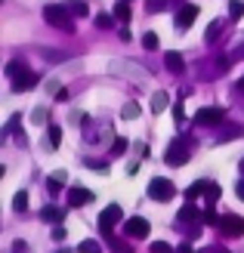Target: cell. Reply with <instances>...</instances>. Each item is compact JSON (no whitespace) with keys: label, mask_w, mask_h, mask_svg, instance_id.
I'll list each match as a JSON object with an SVG mask.
<instances>
[{"label":"cell","mask_w":244,"mask_h":253,"mask_svg":"<svg viewBox=\"0 0 244 253\" xmlns=\"http://www.w3.org/2000/svg\"><path fill=\"white\" fill-rule=\"evenodd\" d=\"M192 148H195V142H192L189 136H176L173 142L167 145V151H164V164L183 167V164H189V158H192Z\"/></svg>","instance_id":"cell-1"},{"label":"cell","mask_w":244,"mask_h":253,"mask_svg":"<svg viewBox=\"0 0 244 253\" xmlns=\"http://www.w3.org/2000/svg\"><path fill=\"white\" fill-rule=\"evenodd\" d=\"M44 22L53 25L59 31H74V16L68 6H59V3H47L44 6Z\"/></svg>","instance_id":"cell-2"},{"label":"cell","mask_w":244,"mask_h":253,"mask_svg":"<svg viewBox=\"0 0 244 253\" xmlns=\"http://www.w3.org/2000/svg\"><path fill=\"white\" fill-rule=\"evenodd\" d=\"M176 195V185L170 179H164V176H155V179L148 182V198L158 201V204H164V201H173Z\"/></svg>","instance_id":"cell-3"},{"label":"cell","mask_w":244,"mask_h":253,"mask_svg":"<svg viewBox=\"0 0 244 253\" xmlns=\"http://www.w3.org/2000/svg\"><path fill=\"white\" fill-rule=\"evenodd\" d=\"M216 229L226 238H244V219L235 216V213H223V219L216 222Z\"/></svg>","instance_id":"cell-4"},{"label":"cell","mask_w":244,"mask_h":253,"mask_svg":"<svg viewBox=\"0 0 244 253\" xmlns=\"http://www.w3.org/2000/svg\"><path fill=\"white\" fill-rule=\"evenodd\" d=\"M121 219H124V210H121L118 204H108L105 210L99 213V232L108 238V235H111V229H114V225H118Z\"/></svg>","instance_id":"cell-5"},{"label":"cell","mask_w":244,"mask_h":253,"mask_svg":"<svg viewBox=\"0 0 244 253\" xmlns=\"http://www.w3.org/2000/svg\"><path fill=\"white\" fill-rule=\"evenodd\" d=\"M195 121H198L201 126H223V124H226V108L207 105V108H201L198 115H195Z\"/></svg>","instance_id":"cell-6"},{"label":"cell","mask_w":244,"mask_h":253,"mask_svg":"<svg viewBox=\"0 0 244 253\" xmlns=\"http://www.w3.org/2000/svg\"><path fill=\"white\" fill-rule=\"evenodd\" d=\"M124 235H130V238H148L151 235V225L143 216H130V219L124 222Z\"/></svg>","instance_id":"cell-7"},{"label":"cell","mask_w":244,"mask_h":253,"mask_svg":"<svg viewBox=\"0 0 244 253\" xmlns=\"http://www.w3.org/2000/svg\"><path fill=\"white\" fill-rule=\"evenodd\" d=\"M37 84H41V78H37L34 71L25 68V71L19 74V78H12V90H16V93H31Z\"/></svg>","instance_id":"cell-8"},{"label":"cell","mask_w":244,"mask_h":253,"mask_svg":"<svg viewBox=\"0 0 244 253\" xmlns=\"http://www.w3.org/2000/svg\"><path fill=\"white\" fill-rule=\"evenodd\" d=\"M198 12H201V9H198L195 3H183V6L176 9V25H179L183 31H186V28H192V22L198 19Z\"/></svg>","instance_id":"cell-9"},{"label":"cell","mask_w":244,"mask_h":253,"mask_svg":"<svg viewBox=\"0 0 244 253\" xmlns=\"http://www.w3.org/2000/svg\"><path fill=\"white\" fill-rule=\"evenodd\" d=\"M90 201H93V192H90V188H84V185L68 188V204L71 207H84V204H90Z\"/></svg>","instance_id":"cell-10"},{"label":"cell","mask_w":244,"mask_h":253,"mask_svg":"<svg viewBox=\"0 0 244 253\" xmlns=\"http://www.w3.org/2000/svg\"><path fill=\"white\" fill-rule=\"evenodd\" d=\"M164 68L170 71V74H183L186 71V62H183V56H179V53H173V49H170V53H164Z\"/></svg>","instance_id":"cell-11"},{"label":"cell","mask_w":244,"mask_h":253,"mask_svg":"<svg viewBox=\"0 0 244 253\" xmlns=\"http://www.w3.org/2000/svg\"><path fill=\"white\" fill-rule=\"evenodd\" d=\"M176 216H179V222H198V219H204V210H198V207L189 201V204H186L183 210H179Z\"/></svg>","instance_id":"cell-12"},{"label":"cell","mask_w":244,"mask_h":253,"mask_svg":"<svg viewBox=\"0 0 244 253\" xmlns=\"http://www.w3.org/2000/svg\"><path fill=\"white\" fill-rule=\"evenodd\" d=\"M223 31H226V22H223V19H213V22L207 25V34H204V41H207V43H216Z\"/></svg>","instance_id":"cell-13"},{"label":"cell","mask_w":244,"mask_h":253,"mask_svg":"<svg viewBox=\"0 0 244 253\" xmlns=\"http://www.w3.org/2000/svg\"><path fill=\"white\" fill-rule=\"evenodd\" d=\"M41 219H47V222H62V219H65V213H62L56 204H47L41 210Z\"/></svg>","instance_id":"cell-14"},{"label":"cell","mask_w":244,"mask_h":253,"mask_svg":"<svg viewBox=\"0 0 244 253\" xmlns=\"http://www.w3.org/2000/svg\"><path fill=\"white\" fill-rule=\"evenodd\" d=\"M62 182H65V170H56V173H53V176L47 179V192H49V195L62 192Z\"/></svg>","instance_id":"cell-15"},{"label":"cell","mask_w":244,"mask_h":253,"mask_svg":"<svg viewBox=\"0 0 244 253\" xmlns=\"http://www.w3.org/2000/svg\"><path fill=\"white\" fill-rule=\"evenodd\" d=\"M130 16H133V12H130V3H127V0H121V3L114 6V19H118L121 25H127V22H130Z\"/></svg>","instance_id":"cell-16"},{"label":"cell","mask_w":244,"mask_h":253,"mask_svg":"<svg viewBox=\"0 0 244 253\" xmlns=\"http://www.w3.org/2000/svg\"><path fill=\"white\" fill-rule=\"evenodd\" d=\"M59 142H62V130L56 124H49V130H47V148H59Z\"/></svg>","instance_id":"cell-17"},{"label":"cell","mask_w":244,"mask_h":253,"mask_svg":"<svg viewBox=\"0 0 244 253\" xmlns=\"http://www.w3.org/2000/svg\"><path fill=\"white\" fill-rule=\"evenodd\" d=\"M167 105H170V96H167L164 90H158L155 96H151V111H164Z\"/></svg>","instance_id":"cell-18"},{"label":"cell","mask_w":244,"mask_h":253,"mask_svg":"<svg viewBox=\"0 0 244 253\" xmlns=\"http://www.w3.org/2000/svg\"><path fill=\"white\" fill-rule=\"evenodd\" d=\"M241 16H244V3H241V0H229V19L238 22Z\"/></svg>","instance_id":"cell-19"},{"label":"cell","mask_w":244,"mask_h":253,"mask_svg":"<svg viewBox=\"0 0 244 253\" xmlns=\"http://www.w3.org/2000/svg\"><path fill=\"white\" fill-rule=\"evenodd\" d=\"M78 253H102V247H99V241L87 238V241H81V244H78Z\"/></svg>","instance_id":"cell-20"},{"label":"cell","mask_w":244,"mask_h":253,"mask_svg":"<svg viewBox=\"0 0 244 253\" xmlns=\"http://www.w3.org/2000/svg\"><path fill=\"white\" fill-rule=\"evenodd\" d=\"M68 9H71V16H74V19H84L87 12H90V6L84 3V0H74V3H71Z\"/></svg>","instance_id":"cell-21"},{"label":"cell","mask_w":244,"mask_h":253,"mask_svg":"<svg viewBox=\"0 0 244 253\" xmlns=\"http://www.w3.org/2000/svg\"><path fill=\"white\" fill-rule=\"evenodd\" d=\"M143 46L148 49V53H155V49H158V34L155 31H146L143 34Z\"/></svg>","instance_id":"cell-22"},{"label":"cell","mask_w":244,"mask_h":253,"mask_svg":"<svg viewBox=\"0 0 244 253\" xmlns=\"http://www.w3.org/2000/svg\"><path fill=\"white\" fill-rule=\"evenodd\" d=\"M25 207H28V192H16V198H12V210L25 213Z\"/></svg>","instance_id":"cell-23"},{"label":"cell","mask_w":244,"mask_h":253,"mask_svg":"<svg viewBox=\"0 0 244 253\" xmlns=\"http://www.w3.org/2000/svg\"><path fill=\"white\" fill-rule=\"evenodd\" d=\"M108 244H111V250H114V253H133V247H130V244L118 241V238H114V235H108Z\"/></svg>","instance_id":"cell-24"},{"label":"cell","mask_w":244,"mask_h":253,"mask_svg":"<svg viewBox=\"0 0 244 253\" xmlns=\"http://www.w3.org/2000/svg\"><path fill=\"white\" fill-rule=\"evenodd\" d=\"M3 71H6V78L12 81V78H19V74L25 71V65H22V62H6V68H3Z\"/></svg>","instance_id":"cell-25"},{"label":"cell","mask_w":244,"mask_h":253,"mask_svg":"<svg viewBox=\"0 0 244 253\" xmlns=\"http://www.w3.org/2000/svg\"><path fill=\"white\" fill-rule=\"evenodd\" d=\"M220 195H223V192H220V185H216V182H210V179H207V195H204V198H207L210 204H216V201H220Z\"/></svg>","instance_id":"cell-26"},{"label":"cell","mask_w":244,"mask_h":253,"mask_svg":"<svg viewBox=\"0 0 244 253\" xmlns=\"http://www.w3.org/2000/svg\"><path fill=\"white\" fill-rule=\"evenodd\" d=\"M148 250H151V253H176L167 241H151V244H148Z\"/></svg>","instance_id":"cell-27"},{"label":"cell","mask_w":244,"mask_h":253,"mask_svg":"<svg viewBox=\"0 0 244 253\" xmlns=\"http://www.w3.org/2000/svg\"><path fill=\"white\" fill-rule=\"evenodd\" d=\"M121 115H124L127 121H136V118H139V105H136V102H127V105H124V111H121Z\"/></svg>","instance_id":"cell-28"},{"label":"cell","mask_w":244,"mask_h":253,"mask_svg":"<svg viewBox=\"0 0 244 253\" xmlns=\"http://www.w3.org/2000/svg\"><path fill=\"white\" fill-rule=\"evenodd\" d=\"M31 124H47V108H34L31 111Z\"/></svg>","instance_id":"cell-29"},{"label":"cell","mask_w":244,"mask_h":253,"mask_svg":"<svg viewBox=\"0 0 244 253\" xmlns=\"http://www.w3.org/2000/svg\"><path fill=\"white\" fill-rule=\"evenodd\" d=\"M127 151V139H114V145H111V155H124Z\"/></svg>","instance_id":"cell-30"},{"label":"cell","mask_w":244,"mask_h":253,"mask_svg":"<svg viewBox=\"0 0 244 253\" xmlns=\"http://www.w3.org/2000/svg\"><path fill=\"white\" fill-rule=\"evenodd\" d=\"M111 16H105V12H102V16H96V28H111Z\"/></svg>","instance_id":"cell-31"},{"label":"cell","mask_w":244,"mask_h":253,"mask_svg":"<svg viewBox=\"0 0 244 253\" xmlns=\"http://www.w3.org/2000/svg\"><path fill=\"white\" fill-rule=\"evenodd\" d=\"M19 121H22L19 115H12V118L6 121V126H3V133H12V130H16V126H19Z\"/></svg>","instance_id":"cell-32"},{"label":"cell","mask_w":244,"mask_h":253,"mask_svg":"<svg viewBox=\"0 0 244 253\" xmlns=\"http://www.w3.org/2000/svg\"><path fill=\"white\" fill-rule=\"evenodd\" d=\"M87 167H90V170H99V173H105V170H108V164H99V161H87Z\"/></svg>","instance_id":"cell-33"},{"label":"cell","mask_w":244,"mask_h":253,"mask_svg":"<svg viewBox=\"0 0 244 253\" xmlns=\"http://www.w3.org/2000/svg\"><path fill=\"white\" fill-rule=\"evenodd\" d=\"M173 115H176V121H179V124L186 121V115H183V102H176V105H173Z\"/></svg>","instance_id":"cell-34"},{"label":"cell","mask_w":244,"mask_h":253,"mask_svg":"<svg viewBox=\"0 0 244 253\" xmlns=\"http://www.w3.org/2000/svg\"><path fill=\"white\" fill-rule=\"evenodd\" d=\"M198 253H229V250L226 247H201Z\"/></svg>","instance_id":"cell-35"},{"label":"cell","mask_w":244,"mask_h":253,"mask_svg":"<svg viewBox=\"0 0 244 253\" xmlns=\"http://www.w3.org/2000/svg\"><path fill=\"white\" fill-rule=\"evenodd\" d=\"M65 235H68V232L62 229V225H56V232H53V238H56V241H65Z\"/></svg>","instance_id":"cell-36"},{"label":"cell","mask_w":244,"mask_h":253,"mask_svg":"<svg viewBox=\"0 0 244 253\" xmlns=\"http://www.w3.org/2000/svg\"><path fill=\"white\" fill-rule=\"evenodd\" d=\"M176 253H195V250H192L189 244H183V247H176Z\"/></svg>","instance_id":"cell-37"},{"label":"cell","mask_w":244,"mask_h":253,"mask_svg":"<svg viewBox=\"0 0 244 253\" xmlns=\"http://www.w3.org/2000/svg\"><path fill=\"white\" fill-rule=\"evenodd\" d=\"M235 195H238V198L244 201V182H238V188H235Z\"/></svg>","instance_id":"cell-38"},{"label":"cell","mask_w":244,"mask_h":253,"mask_svg":"<svg viewBox=\"0 0 244 253\" xmlns=\"http://www.w3.org/2000/svg\"><path fill=\"white\" fill-rule=\"evenodd\" d=\"M232 59H244V46H238V49H235V56H232Z\"/></svg>","instance_id":"cell-39"},{"label":"cell","mask_w":244,"mask_h":253,"mask_svg":"<svg viewBox=\"0 0 244 253\" xmlns=\"http://www.w3.org/2000/svg\"><path fill=\"white\" fill-rule=\"evenodd\" d=\"M238 90H241V93H244V78H241V81H238Z\"/></svg>","instance_id":"cell-40"},{"label":"cell","mask_w":244,"mask_h":253,"mask_svg":"<svg viewBox=\"0 0 244 253\" xmlns=\"http://www.w3.org/2000/svg\"><path fill=\"white\" fill-rule=\"evenodd\" d=\"M238 170H241V173H244V158H241V164H238Z\"/></svg>","instance_id":"cell-41"},{"label":"cell","mask_w":244,"mask_h":253,"mask_svg":"<svg viewBox=\"0 0 244 253\" xmlns=\"http://www.w3.org/2000/svg\"><path fill=\"white\" fill-rule=\"evenodd\" d=\"M59 253H74V250H59Z\"/></svg>","instance_id":"cell-42"}]
</instances>
